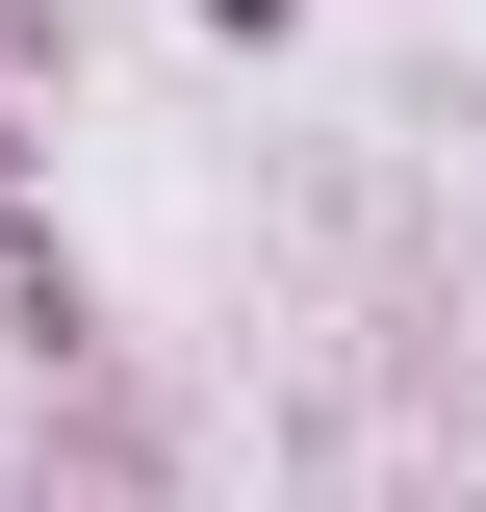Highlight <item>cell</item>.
<instances>
[{
	"instance_id": "1",
	"label": "cell",
	"mask_w": 486,
	"mask_h": 512,
	"mask_svg": "<svg viewBox=\"0 0 486 512\" xmlns=\"http://www.w3.org/2000/svg\"><path fill=\"white\" fill-rule=\"evenodd\" d=\"M231 26H282V0H231Z\"/></svg>"
}]
</instances>
